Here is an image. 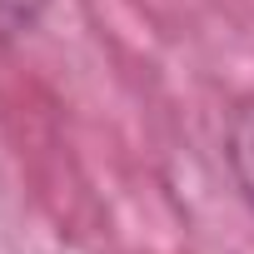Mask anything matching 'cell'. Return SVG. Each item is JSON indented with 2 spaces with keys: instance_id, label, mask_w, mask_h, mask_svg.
Returning a JSON list of instances; mask_svg holds the SVG:
<instances>
[{
  "instance_id": "cell-1",
  "label": "cell",
  "mask_w": 254,
  "mask_h": 254,
  "mask_svg": "<svg viewBox=\"0 0 254 254\" xmlns=\"http://www.w3.org/2000/svg\"><path fill=\"white\" fill-rule=\"evenodd\" d=\"M224 165H229V180L244 194V204L254 209V95L234 100V110L224 120Z\"/></svg>"
},
{
  "instance_id": "cell-2",
  "label": "cell",
  "mask_w": 254,
  "mask_h": 254,
  "mask_svg": "<svg viewBox=\"0 0 254 254\" xmlns=\"http://www.w3.org/2000/svg\"><path fill=\"white\" fill-rule=\"evenodd\" d=\"M40 15V0H0V45H10L20 30H30Z\"/></svg>"
}]
</instances>
